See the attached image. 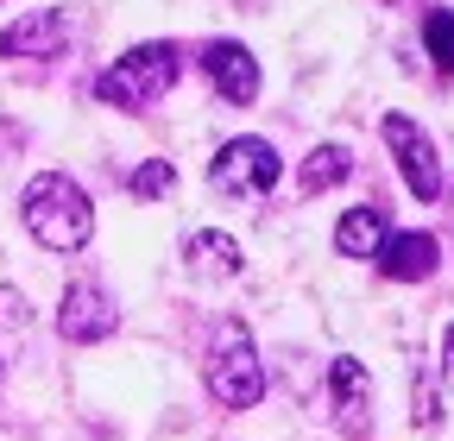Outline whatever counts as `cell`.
Instances as JSON below:
<instances>
[{
    "label": "cell",
    "mask_w": 454,
    "mask_h": 441,
    "mask_svg": "<svg viewBox=\"0 0 454 441\" xmlns=\"http://www.w3.org/2000/svg\"><path fill=\"white\" fill-rule=\"evenodd\" d=\"M164 190H177V164H170V158H152V164H139V171H133V196H139V202H152V196H164Z\"/></svg>",
    "instance_id": "cell-16"
},
{
    "label": "cell",
    "mask_w": 454,
    "mask_h": 441,
    "mask_svg": "<svg viewBox=\"0 0 454 441\" xmlns=\"http://www.w3.org/2000/svg\"><path fill=\"white\" fill-rule=\"evenodd\" d=\"M354 171V158H348V145H316L309 151V164H303V196H322V190H334L340 177Z\"/></svg>",
    "instance_id": "cell-13"
},
{
    "label": "cell",
    "mask_w": 454,
    "mask_h": 441,
    "mask_svg": "<svg viewBox=\"0 0 454 441\" xmlns=\"http://www.w3.org/2000/svg\"><path fill=\"white\" fill-rule=\"evenodd\" d=\"M70 13L64 7H38L26 19H13L7 32H0V58H57V50L70 44Z\"/></svg>",
    "instance_id": "cell-9"
},
{
    "label": "cell",
    "mask_w": 454,
    "mask_h": 441,
    "mask_svg": "<svg viewBox=\"0 0 454 441\" xmlns=\"http://www.w3.org/2000/svg\"><path fill=\"white\" fill-rule=\"evenodd\" d=\"M379 133H385V145H391V158H397L404 190H411L417 202H435V196H442V158H435L429 133H423L417 120H404V114H385Z\"/></svg>",
    "instance_id": "cell-5"
},
{
    "label": "cell",
    "mask_w": 454,
    "mask_h": 441,
    "mask_svg": "<svg viewBox=\"0 0 454 441\" xmlns=\"http://www.w3.org/2000/svg\"><path fill=\"white\" fill-rule=\"evenodd\" d=\"M328 398H334V429L348 441L372 435V378L360 360H334L328 366Z\"/></svg>",
    "instance_id": "cell-7"
},
{
    "label": "cell",
    "mask_w": 454,
    "mask_h": 441,
    "mask_svg": "<svg viewBox=\"0 0 454 441\" xmlns=\"http://www.w3.org/2000/svg\"><path fill=\"white\" fill-rule=\"evenodd\" d=\"M423 38H429L435 70L454 76V13H448V7H429V13H423Z\"/></svg>",
    "instance_id": "cell-14"
},
{
    "label": "cell",
    "mask_w": 454,
    "mask_h": 441,
    "mask_svg": "<svg viewBox=\"0 0 454 441\" xmlns=\"http://www.w3.org/2000/svg\"><path fill=\"white\" fill-rule=\"evenodd\" d=\"M385 208L379 202H360V208H348L340 214V228H334V252L340 259H372L379 246H385Z\"/></svg>",
    "instance_id": "cell-11"
},
{
    "label": "cell",
    "mask_w": 454,
    "mask_h": 441,
    "mask_svg": "<svg viewBox=\"0 0 454 441\" xmlns=\"http://www.w3.org/2000/svg\"><path fill=\"white\" fill-rule=\"evenodd\" d=\"M57 328H64V341L89 347V341H107L114 328H121V303H114L95 278H76L64 290V309H57Z\"/></svg>",
    "instance_id": "cell-6"
},
{
    "label": "cell",
    "mask_w": 454,
    "mask_h": 441,
    "mask_svg": "<svg viewBox=\"0 0 454 441\" xmlns=\"http://www.w3.org/2000/svg\"><path fill=\"white\" fill-rule=\"evenodd\" d=\"M202 70H208V82L221 89V101H234V107H253V101H259V58H253L247 44L215 38V44L202 50Z\"/></svg>",
    "instance_id": "cell-8"
},
{
    "label": "cell",
    "mask_w": 454,
    "mask_h": 441,
    "mask_svg": "<svg viewBox=\"0 0 454 441\" xmlns=\"http://www.w3.org/2000/svg\"><path fill=\"white\" fill-rule=\"evenodd\" d=\"M184 259H190V271L196 278H240V240H227V234H196L190 246H184Z\"/></svg>",
    "instance_id": "cell-12"
},
{
    "label": "cell",
    "mask_w": 454,
    "mask_h": 441,
    "mask_svg": "<svg viewBox=\"0 0 454 441\" xmlns=\"http://www.w3.org/2000/svg\"><path fill=\"white\" fill-rule=\"evenodd\" d=\"M284 177V158L271 151V139H227L208 164V183L234 202H253V196H271Z\"/></svg>",
    "instance_id": "cell-4"
},
{
    "label": "cell",
    "mask_w": 454,
    "mask_h": 441,
    "mask_svg": "<svg viewBox=\"0 0 454 441\" xmlns=\"http://www.w3.org/2000/svg\"><path fill=\"white\" fill-rule=\"evenodd\" d=\"M208 391L227 410H253L265 398V366H259V347L247 335V321H221L215 353H208Z\"/></svg>",
    "instance_id": "cell-3"
},
{
    "label": "cell",
    "mask_w": 454,
    "mask_h": 441,
    "mask_svg": "<svg viewBox=\"0 0 454 441\" xmlns=\"http://www.w3.org/2000/svg\"><path fill=\"white\" fill-rule=\"evenodd\" d=\"M184 76V58H177V44H133L121 64H107L95 76V95L107 107H121V114H145V107L158 95H170Z\"/></svg>",
    "instance_id": "cell-2"
},
{
    "label": "cell",
    "mask_w": 454,
    "mask_h": 441,
    "mask_svg": "<svg viewBox=\"0 0 454 441\" xmlns=\"http://www.w3.org/2000/svg\"><path fill=\"white\" fill-rule=\"evenodd\" d=\"M442 353H448V378H454V328H448V341H442Z\"/></svg>",
    "instance_id": "cell-17"
},
{
    "label": "cell",
    "mask_w": 454,
    "mask_h": 441,
    "mask_svg": "<svg viewBox=\"0 0 454 441\" xmlns=\"http://www.w3.org/2000/svg\"><path fill=\"white\" fill-rule=\"evenodd\" d=\"M379 259V271L385 278H397V284H423L429 271H435V259H442V246H435V234H385V246L372 252Z\"/></svg>",
    "instance_id": "cell-10"
},
{
    "label": "cell",
    "mask_w": 454,
    "mask_h": 441,
    "mask_svg": "<svg viewBox=\"0 0 454 441\" xmlns=\"http://www.w3.org/2000/svg\"><path fill=\"white\" fill-rule=\"evenodd\" d=\"M411 422H417V429H442V391H435L429 372L411 378Z\"/></svg>",
    "instance_id": "cell-15"
},
{
    "label": "cell",
    "mask_w": 454,
    "mask_h": 441,
    "mask_svg": "<svg viewBox=\"0 0 454 441\" xmlns=\"http://www.w3.org/2000/svg\"><path fill=\"white\" fill-rule=\"evenodd\" d=\"M20 214H26L32 240H38V246H51V252H82V246H89V234H95V208H89L82 183H70L64 171L32 177V183H26V196H20Z\"/></svg>",
    "instance_id": "cell-1"
}]
</instances>
